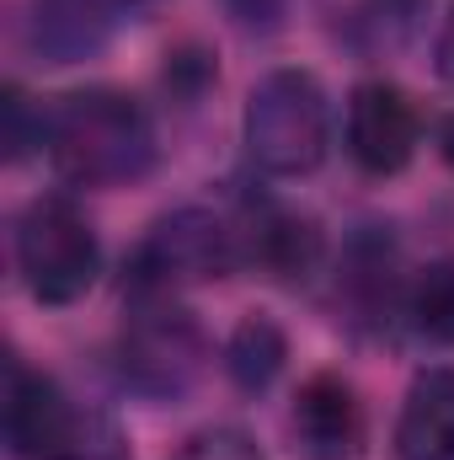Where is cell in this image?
Segmentation results:
<instances>
[{"label": "cell", "mask_w": 454, "mask_h": 460, "mask_svg": "<svg viewBox=\"0 0 454 460\" xmlns=\"http://www.w3.org/2000/svg\"><path fill=\"white\" fill-rule=\"evenodd\" d=\"M43 155L70 188H134L161 161L155 118L118 86H86L48 102Z\"/></svg>", "instance_id": "1"}, {"label": "cell", "mask_w": 454, "mask_h": 460, "mask_svg": "<svg viewBox=\"0 0 454 460\" xmlns=\"http://www.w3.org/2000/svg\"><path fill=\"white\" fill-rule=\"evenodd\" d=\"M240 139H246V161L262 177L294 182L321 172V161L332 155V97L310 70H267L240 113Z\"/></svg>", "instance_id": "2"}, {"label": "cell", "mask_w": 454, "mask_h": 460, "mask_svg": "<svg viewBox=\"0 0 454 460\" xmlns=\"http://www.w3.org/2000/svg\"><path fill=\"white\" fill-rule=\"evenodd\" d=\"M118 380L144 402H182L209 369V332L182 295H123Z\"/></svg>", "instance_id": "3"}, {"label": "cell", "mask_w": 454, "mask_h": 460, "mask_svg": "<svg viewBox=\"0 0 454 460\" xmlns=\"http://www.w3.org/2000/svg\"><path fill=\"white\" fill-rule=\"evenodd\" d=\"M11 252H16V273H22L27 295L48 311H65V305L86 300L97 273H102V235L70 193L32 199L16 215Z\"/></svg>", "instance_id": "4"}, {"label": "cell", "mask_w": 454, "mask_h": 460, "mask_svg": "<svg viewBox=\"0 0 454 460\" xmlns=\"http://www.w3.org/2000/svg\"><path fill=\"white\" fill-rule=\"evenodd\" d=\"M5 445L16 460H123L113 418L81 407L54 375L11 364L5 380Z\"/></svg>", "instance_id": "5"}, {"label": "cell", "mask_w": 454, "mask_h": 460, "mask_svg": "<svg viewBox=\"0 0 454 460\" xmlns=\"http://www.w3.org/2000/svg\"><path fill=\"white\" fill-rule=\"evenodd\" d=\"M240 268L235 226L220 209L182 204L144 230L123 262V295H188Z\"/></svg>", "instance_id": "6"}, {"label": "cell", "mask_w": 454, "mask_h": 460, "mask_svg": "<svg viewBox=\"0 0 454 460\" xmlns=\"http://www.w3.org/2000/svg\"><path fill=\"white\" fill-rule=\"evenodd\" d=\"M406 284H412V268L401 262L396 235L385 226H363L342 246L332 305L358 338H390L406 316Z\"/></svg>", "instance_id": "7"}, {"label": "cell", "mask_w": 454, "mask_h": 460, "mask_svg": "<svg viewBox=\"0 0 454 460\" xmlns=\"http://www.w3.org/2000/svg\"><path fill=\"white\" fill-rule=\"evenodd\" d=\"M235 246H240V268H257L273 284H310L327 268V235L321 220L284 204V199H246L235 215Z\"/></svg>", "instance_id": "8"}, {"label": "cell", "mask_w": 454, "mask_h": 460, "mask_svg": "<svg viewBox=\"0 0 454 460\" xmlns=\"http://www.w3.org/2000/svg\"><path fill=\"white\" fill-rule=\"evenodd\" d=\"M423 145V113L396 81H358L342 108V150L363 177H396Z\"/></svg>", "instance_id": "9"}, {"label": "cell", "mask_w": 454, "mask_h": 460, "mask_svg": "<svg viewBox=\"0 0 454 460\" xmlns=\"http://www.w3.org/2000/svg\"><path fill=\"white\" fill-rule=\"evenodd\" d=\"M289 434L305 460H358L369 445V407L353 391V380H342L337 369H321L300 385L289 407Z\"/></svg>", "instance_id": "10"}, {"label": "cell", "mask_w": 454, "mask_h": 460, "mask_svg": "<svg viewBox=\"0 0 454 460\" xmlns=\"http://www.w3.org/2000/svg\"><path fill=\"white\" fill-rule=\"evenodd\" d=\"M118 16H128L123 0H27V54L48 70L86 65L113 43Z\"/></svg>", "instance_id": "11"}, {"label": "cell", "mask_w": 454, "mask_h": 460, "mask_svg": "<svg viewBox=\"0 0 454 460\" xmlns=\"http://www.w3.org/2000/svg\"><path fill=\"white\" fill-rule=\"evenodd\" d=\"M423 5L428 0H310L327 38L353 54H369V59L401 49L423 16Z\"/></svg>", "instance_id": "12"}, {"label": "cell", "mask_w": 454, "mask_h": 460, "mask_svg": "<svg viewBox=\"0 0 454 460\" xmlns=\"http://www.w3.org/2000/svg\"><path fill=\"white\" fill-rule=\"evenodd\" d=\"M401 460H454V364H433L412 380L396 418Z\"/></svg>", "instance_id": "13"}, {"label": "cell", "mask_w": 454, "mask_h": 460, "mask_svg": "<svg viewBox=\"0 0 454 460\" xmlns=\"http://www.w3.org/2000/svg\"><path fill=\"white\" fill-rule=\"evenodd\" d=\"M225 375L235 391H246V396H262L278 375H284V364H289V332L273 322V316H262V311H251V316H240L235 327H230L225 338Z\"/></svg>", "instance_id": "14"}, {"label": "cell", "mask_w": 454, "mask_h": 460, "mask_svg": "<svg viewBox=\"0 0 454 460\" xmlns=\"http://www.w3.org/2000/svg\"><path fill=\"white\" fill-rule=\"evenodd\" d=\"M401 327L417 343L454 353V257H433L428 268H412Z\"/></svg>", "instance_id": "15"}, {"label": "cell", "mask_w": 454, "mask_h": 460, "mask_svg": "<svg viewBox=\"0 0 454 460\" xmlns=\"http://www.w3.org/2000/svg\"><path fill=\"white\" fill-rule=\"evenodd\" d=\"M5 161H22L32 150H43V128H48V108H32V97L22 86H5Z\"/></svg>", "instance_id": "16"}, {"label": "cell", "mask_w": 454, "mask_h": 460, "mask_svg": "<svg viewBox=\"0 0 454 460\" xmlns=\"http://www.w3.org/2000/svg\"><path fill=\"white\" fill-rule=\"evenodd\" d=\"M171 460H262V456H257V445L240 429H204V434H193Z\"/></svg>", "instance_id": "17"}, {"label": "cell", "mask_w": 454, "mask_h": 460, "mask_svg": "<svg viewBox=\"0 0 454 460\" xmlns=\"http://www.w3.org/2000/svg\"><path fill=\"white\" fill-rule=\"evenodd\" d=\"M209 81H214V59H209L198 43H182L177 54H166V86H171L177 97H188V102H193Z\"/></svg>", "instance_id": "18"}, {"label": "cell", "mask_w": 454, "mask_h": 460, "mask_svg": "<svg viewBox=\"0 0 454 460\" xmlns=\"http://www.w3.org/2000/svg\"><path fill=\"white\" fill-rule=\"evenodd\" d=\"M220 11L230 16V27H240V32H251V38H267V32L284 27L289 0H220Z\"/></svg>", "instance_id": "19"}, {"label": "cell", "mask_w": 454, "mask_h": 460, "mask_svg": "<svg viewBox=\"0 0 454 460\" xmlns=\"http://www.w3.org/2000/svg\"><path fill=\"white\" fill-rule=\"evenodd\" d=\"M433 70L454 86V0H450V11L439 16V32H433Z\"/></svg>", "instance_id": "20"}, {"label": "cell", "mask_w": 454, "mask_h": 460, "mask_svg": "<svg viewBox=\"0 0 454 460\" xmlns=\"http://www.w3.org/2000/svg\"><path fill=\"white\" fill-rule=\"evenodd\" d=\"M439 155H444V166L454 172V113L439 123Z\"/></svg>", "instance_id": "21"}, {"label": "cell", "mask_w": 454, "mask_h": 460, "mask_svg": "<svg viewBox=\"0 0 454 460\" xmlns=\"http://www.w3.org/2000/svg\"><path fill=\"white\" fill-rule=\"evenodd\" d=\"M171 0H123V11L128 16H155V11H166Z\"/></svg>", "instance_id": "22"}]
</instances>
